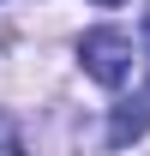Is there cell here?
<instances>
[{"label": "cell", "mask_w": 150, "mask_h": 156, "mask_svg": "<svg viewBox=\"0 0 150 156\" xmlns=\"http://www.w3.org/2000/svg\"><path fill=\"white\" fill-rule=\"evenodd\" d=\"M78 60H84V72L96 78V84H108V90H120L132 78V36L126 30H84L78 36Z\"/></svg>", "instance_id": "6da1fadb"}, {"label": "cell", "mask_w": 150, "mask_h": 156, "mask_svg": "<svg viewBox=\"0 0 150 156\" xmlns=\"http://www.w3.org/2000/svg\"><path fill=\"white\" fill-rule=\"evenodd\" d=\"M96 6H120V0H96Z\"/></svg>", "instance_id": "5b68a950"}, {"label": "cell", "mask_w": 150, "mask_h": 156, "mask_svg": "<svg viewBox=\"0 0 150 156\" xmlns=\"http://www.w3.org/2000/svg\"><path fill=\"white\" fill-rule=\"evenodd\" d=\"M0 156H24V144H18V120H12V114H0Z\"/></svg>", "instance_id": "3957f363"}, {"label": "cell", "mask_w": 150, "mask_h": 156, "mask_svg": "<svg viewBox=\"0 0 150 156\" xmlns=\"http://www.w3.org/2000/svg\"><path fill=\"white\" fill-rule=\"evenodd\" d=\"M144 132H150V96H132V102H120V108L108 114V144H114V150L138 144Z\"/></svg>", "instance_id": "7a4b0ae2"}, {"label": "cell", "mask_w": 150, "mask_h": 156, "mask_svg": "<svg viewBox=\"0 0 150 156\" xmlns=\"http://www.w3.org/2000/svg\"><path fill=\"white\" fill-rule=\"evenodd\" d=\"M144 42H150V12H144Z\"/></svg>", "instance_id": "277c9868"}]
</instances>
